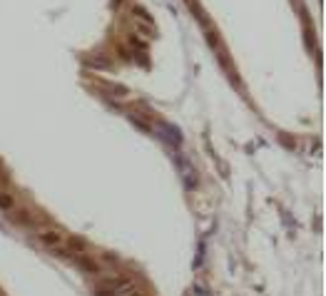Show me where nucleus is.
Instances as JSON below:
<instances>
[{
  "instance_id": "nucleus-1",
  "label": "nucleus",
  "mask_w": 326,
  "mask_h": 296,
  "mask_svg": "<svg viewBox=\"0 0 326 296\" xmlns=\"http://www.w3.org/2000/svg\"><path fill=\"white\" fill-rule=\"evenodd\" d=\"M0 212L8 219H13L15 224H30V212L25 207H20L18 199L10 192H5V189H0Z\"/></svg>"
},
{
  "instance_id": "nucleus-5",
  "label": "nucleus",
  "mask_w": 326,
  "mask_h": 296,
  "mask_svg": "<svg viewBox=\"0 0 326 296\" xmlns=\"http://www.w3.org/2000/svg\"><path fill=\"white\" fill-rule=\"evenodd\" d=\"M0 296H3V291H0Z\"/></svg>"
},
{
  "instance_id": "nucleus-3",
  "label": "nucleus",
  "mask_w": 326,
  "mask_h": 296,
  "mask_svg": "<svg viewBox=\"0 0 326 296\" xmlns=\"http://www.w3.org/2000/svg\"><path fill=\"white\" fill-rule=\"evenodd\" d=\"M75 262H77V267L83 269V271H88V274H100V271H102V267H100L95 259H90L88 254H77Z\"/></svg>"
},
{
  "instance_id": "nucleus-2",
  "label": "nucleus",
  "mask_w": 326,
  "mask_h": 296,
  "mask_svg": "<svg viewBox=\"0 0 326 296\" xmlns=\"http://www.w3.org/2000/svg\"><path fill=\"white\" fill-rule=\"evenodd\" d=\"M35 239L43 244V246H48L50 251H58L60 246H65V237H62V232L60 229H53V227H40L37 232H35Z\"/></svg>"
},
{
  "instance_id": "nucleus-4",
  "label": "nucleus",
  "mask_w": 326,
  "mask_h": 296,
  "mask_svg": "<svg viewBox=\"0 0 326 296\" xmlns=\"http://www.w3.org/2000/svg\"><path fill=\"white\" fill-rule=\"evenodd\" d=\"M182 177H184V184H187L189 189H194V187H197V172H194L189 164H184V172H182Z\"/></svg>"
}]
</instances>
